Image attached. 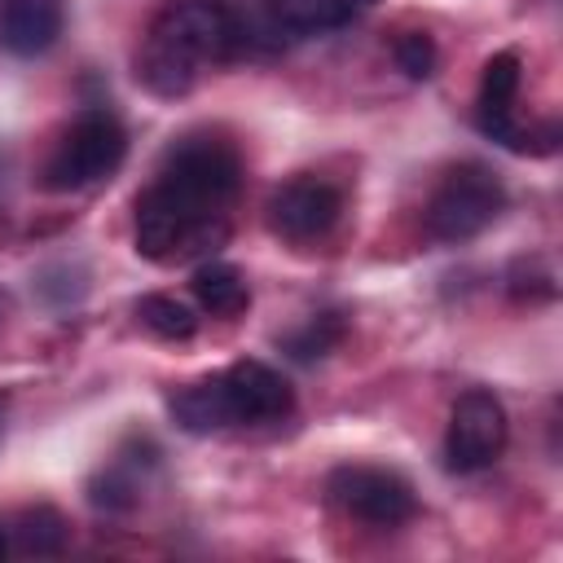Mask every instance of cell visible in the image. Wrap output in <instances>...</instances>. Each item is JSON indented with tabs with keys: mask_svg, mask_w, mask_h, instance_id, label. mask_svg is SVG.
<instances>
[{
	"mask_svg": "<svg viewBox=\"0 0 563 563\" xmlns=\"http://www.w3.org/2000/svg\"><path fill=\"white\" fill-rule=\"evenodd\" d=\"M216 383L224 396L229 427L233 422H273V418H286L295 409L290 383L264 361H233L229 369L216 374Z\"/></svg>",
	"mask_w": 563,
	"mask_h": 563,
	"instance_id": "cell-9",
	"label": "cell"
},
{
	"mask_svg": "<svg viewBox=\"0 0 563 563\" xmlns=\"http://www.w3.org/2000/svg\"><path fill=\"white\" fill-rule=\"evenodd\" d=\"M13 541H18L22 554H35V559L62 554V545H66V519L53 506H31V510L18 515Z\"/></svg>",
	"mask_w": 563,
	"mask_h": 563,
	"instance_id": "cell-14",
	"label": "cell"
},
{
	"mask_svg": "<svg viewBox=\"0 0 563 563\" xmlns=\"http://www.w3.org/2000/svg\"><path fill=\"white\" fill-rule=\"evenodd\" d=\"M325 493L339 510L374 528H396L418 510L413 488L387 466H334L325 479Z\"/></svg>",
	"mask_w": 563,
	"mask_h": 563,
	"instance_id": "cell-7",
	"label": "cell"
},
{
	"mask_svg": "<svg viewBox=\"0 0 563 563\" xmlns=\"http://www.w3.org/2000/svg\"><path fill=\"white\" fill-rule=\"evenodd\" d=\"M378 0H273V18L286 31L299 35H317V31H334L347 26L352 18H361L365 9H374Z\"/></svg>",
	"mask_w": 563,
	"mask_h": 563,
	"instance_id": "cell-12",
	"label": "cell"
},
{
	"mask_svg": "<svg viewBox=\"0 0 563 563\" xmlns=\"http://www.w3.org/2000/svg\"><path fill=\"white\" fill-rule=\"evenodd\" d=\"M501 207H506L501 180L479 163H462L435 185L427 202V233L444 246L471 242L501 216Z\"/></svg>",
	"mask_w": 563,
	"mask_h": 563,
	"instance_id": "cell-4",
	"label": "cell"
},
{
	"mask_svg": "<svg viewBox=\"0 0 563 563\" xmlns=\"http://www.w3.org/2000/svg\"><path fill=\"white\" fill-rule=\"evenodd\" d=\"M242 185L233 145L185 136L167 150L154 185L136 198V251L150 264H180L229 242V202Z\"/></svg>",
	"mask_w": 563,
	"mask_h": 563,
	"instance_id": "cell-1",
	"label": "cell"
},
{
	"mask_svg": "<svg viewBox=\"0 0 563 563\" xmlns=\"http://www.w3.org/2000/svg\"><path fill=\"white\" fill-rule=\"evenodd\" d=\"M9 554V537H4V528H0V559Z\"/></svg>",
	"mask_w": 563,
	"mask_h": 563,
	"instance_id": "cell-18",
	"label": "cell"
},
{
	"mask_svg": "<svg viewBox=\"0 0 563 563\" xmlns=\"http://www.w3.org/2000/svg\"><path fill=\"white\" fill-rule=\"evenodd\" d=\"M506 440H510V422H506L501 400L493 391H484V387L462 391L453 413H449V435H444L449 471H457V475L488 471L501 457Z\"/></svg>",
	"mask_w": 563,
	"mask_h": 563,
	"instance_id": "cell-6",
	"label": "cell"
},
{
	"mask_svg": "<svg viewBox=\"0 0 563 563\" xmlns=\"http://www.w3.org/2000/svg\"><path fill=\"white\" fill-rule=\"evenodd\" d=\"M396 66L409 75V79H427L435 70V40L427 31H409L396 40Z\"/></svg>",
	"mask_w": 563,
	"mask_h": 563,
	"instance_id": "cell-17",
	"label": "cell"
},
{
	"mask_svg": "<svg viewBox=\"0 0 563 563\" xmlns=\"http://www.w3.org/2000/svg\"><path fill=\"white\" fill-rule=\"evenodd\" d=\"M189 286H194L198 308L211 312V317H238V312L251 303L246 277H242V268L229 264V260H207V264H198V273H194Z\"/></svg>",
	"mask_w": 563,
	"mask_h": 563,
	"instance_id": "cell-11",
	"label": "cell"
},
{
	"mask_svg": "<svg viewBox=\"0 0 563 563\" xmlns=\"http://www.w3.org/2000/svg\"><path fill=\"white\" fill-rule=\"evenodd\" d=\"M62 0H4L0 9V44L13 57H40L62 35Z\"/></svg>",
	"mask_w": 563,
	"mask_h": 563,
	"instance_id": "cell-10",
	"label": "cell"
},
{
	"mask_svg": "<svg viewBox=\"0 0 563 563\" xmlns=\"http://www.w3.org/2000/svg\"><path fill=\"white\" fill-rule=\"evenodd\" d=\"M0 422H4V400H0Z\"/></svg>",
	"mask_w": 563,
	"mask_h": 563,
	"instance_id": "cell-19",
	"label": "cell"
},
{
	"mask_svg": "<svg viewBox=\"0 0 563 563\" xmlns=\"http://www.w3.org/2000/svg\"><path fill=\"white\" fill-rule=\"evenodd\" d=\"M136 317H141V325L150 334L172 339V343L176 339H194V330H198V312L176 295H141L136 299Z\"/></svg>",
	"mask_w": 563,
	"mask_h": 563,
	"instance_id": "cell-13",
	"label": "cell"
},
{
	"mask_svg": "<svg viewBox=\"0 0 563 563\" xmlns=\"http://www.w3.org/2000/svg\"><path fill=\"white\" fill-rule=\"evenodd\" d=\"M515 101H519V53L501 48L484 62V75H479V101H475V123L484 136H493L497 145L506 150H554V136L559 128L545 123L541 132L537 128H523L515 119Z\"/></svg>",
	"mask_w": 563,
	"mask_h": 563,
	"instance_id": "cell-5",
	"label": "cell"
},
{
	"mask_svg": "<svg viewBox=\"0 0 563 563\" xmlns=\"http://www.w3.org/2000/svg\"><path fill=\"white\" fill-rule=\"evenodd\" d=\"M128 158V132L110 110H84L44 163V189L75 194L110 180Z\"/></svg>",
	"mask_w": 563,
	"mask_h": 563,
	"instance_id": "cell-3",
	"label": "cell"
},
{
	"mask_svg": "<svg viewBox=\"0 0 563 563\" xmlns=\"http://www.w3.org/2000/svg\"><path fill=\"white\" fill-rule=\"evenodd\" d=\"M339 216L343 194L321 176H295L268 198V224L286 242H317L339 224Z\"/></svg>",
	"mask_w": 563,
	"mask_h": 563,
	"instance_id": "cell-8",
	"label": "cell"
},
{
	"mask_svg": "<svg viewBox=\"0 0 563 563\" xmlns=\"http://www.w3.org/2000/svg\"><path fill=\"white\" fill-rule=\"evenodd\" d=\"M136 475L128 471V462H110L97 479H92V506L101 510H128L136 501Z\"/></svg>",
	"mask_w": 563,
	"mask_h": 563,
	"instance_id": "cell-16",
	"label": "cell"
},
{
	"mask_svg": "<svg viewBox=\"0 0 563 563\" xmlns=\"http://www.w3.org/2000/svg\"><path fill=\"white\" fill-rule=\"evenodd\" d=\"M145 40L176 53L189 66H202V62H233L251 35L224 0H167L154 13Z\"/></svg>",
	"mask_w": 563,
	"mask_h": 563,
	"instance_id": "cell-2",
	"label": "cell"
},
{
	"mask_svg": "<svg viewBox=\"0 0 563 563\" xmlns=\"http://www.w3.org/2000/svg\"><path fill=\"white\" fill-rule=\"evenodd\" d=\"M339 339H343V317H339V312H321V317L303 321L299 330H290L282 343H286L290 356H299V361H317V356H325Z\"/></svg>",
	"mask_w": 563,
	"mask_h": 563,
	"instance_id": "cell-15",
	"label": "cell"
}]
</instances>
